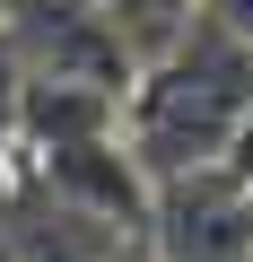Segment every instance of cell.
Listing matches in <instances>:
<instances>
[{
  "instance_id": "6da1fadb",
  "label": "cell",
  "mask_w": 253,
  "mask_h": 262,
  "mask_svg": "<svg viewBox=\"0 0 253 262\" xmlns=\"http://www.w3.org/2000/svg\"><path fill=\"white\" fill-rule=\"evenodd\" d=\"M253 114V53H236L218 27L183 18V35L131 70L122 88V149L140 158V175H192L218 166L227 131Z\"/></svg>"
},
{
  "instance_id": "7a4b0ae2",
  "label": "cell",
  "mask_w": 253,
  "mask_h": 262,
  "mask_svg": "<svg viewBox=\"0 0 253 262\" xmlns=\"http://www.w3.org/2000/svg\"><path fill=\"white\" fill-rule=\"evenodd\" d=\"M140 236H149L157 262H253V201H244V184H227L218 166L157 175Z\"/></svg>"
},
{
  "instance_id": "3957f363",
  "label": "cell",
  "mask_w": 253,
  "mask_h": 262,
  "mask_svg": "<svg viewBox=\"0 0 253 262\" xmlns=\"http://www.w3.org/2000/svg\"><path fill=\"white\" fill-rule=\"evenodd\" d=\"M18 88H27V70H18V53H9V35H0V140L18 131Z\"/></svg>"
},
{
  "instance_id": "277c9868",
  "label": "cell",
  "mask_w": 253,
  "mask_h": 262,
  "mask_svg": "<svg viewBox=\"0 0 253 262\" xmlns=\"http://www.w3.org/2000/svg\"><path fill=\"white\" fill-rule=\"evenodd\" d=\"M96 262H157V253H149V245H131V253H122V245H105Z\"/></svg>"
},
{
  "instance_id": "5b68a950",
  "label": "cell",
  "mask_w": 253,
  "mask_h": 262,
  "mask_svg": "<svg viewBox=\"0 0 253 262\" xmlns=\"http://www.w3.org/2000/svg\"><path fill=\"white\" fill-rule=\"evenodd\" d=\"M244 201H253V192H244Z\"/></svg>"
}]
</instances>
